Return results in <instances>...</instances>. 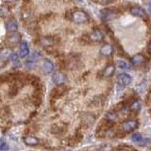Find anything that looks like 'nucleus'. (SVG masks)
<instances>
[{
  "label": "nucleus",
  "mask_w": 151,
  "mask_h": 151,
  "mask_svg": "<svg viewBox=\"0 0 151 151\" xmlns=\"http://www.w3.org/2000/svg\"><path fill=\"white\" fill-rule=\"evenodd\" d=\"M131 141L135 144H138L141 146H145L150 142L149 139L143 138V136H142L140 133H133L131 135Z\"/></svg>",
  "instance_id": "nucleus-7"
},
{
  "label": "nucleus",
  "mask_w": 151,
  "mask_h": 151,
  "mask_svg": "<svg viewBox=\"0 0 151 151\" xmlns=\"http://www.w3.org/2000/svg\"><path fill=\"white\" fill-rule=\"evenodd\" d=\"M117 65H118V67L123 69V70H129L130 69V64H129L127 63H126L125 60H118L117 61Z\"/></svg>",
  "instance_id": "nucleus-22"
},
{
  "label": "nucleus",
  "mask_w": 151,
  "mask_h": 151,
  "mask_svg": "<svg viewBox=\"0 0 151 151\" xmlns=\"http://www.w3.org/2000/svg\"><path fill=\"white\" fill-rule=\"evenodd\" d=\"M114 72H115L114 65L110 64V65L106 66V68L103 70V76H104V77H106V78H110L113 74H114Z\"/></svg>",
  "instance_id": "nucleus-17"
},
{
  "label": "nucleus",
  "mask_w": 151,
  "mask_h": 151,
  "mask_svg": "<svg viewBox=\"0 0 151 151\" xmlns=\"http://www.w3.org/2000/svg\"><path fill=\"white\" fill-rule=\"evenodd\" d=\"M12 54V49L8 47H4L0 50V67H2L4 64H6V61L9 58H11Z\"/></svg>",
  "instance_id": "nucleus-6"
},
{
  "label": "nucleus",
  "mask_w": 151,
  "mask_h": 151,
  "mask_svg": "<svg viewBox=\"0 0 151 151\" xmlns=\"http://www.w3.org/2000/svg\"><path fill=\"white\" fill-rule=\"evenodd\" d=\"M41 42H42V45L44 46H51L55 44V41L52 37H44V38H42Z\"/></svg>",
  "instance_id": "nucleus-18"
},
{
  "label": "nucleus",
  "mask_w": 151,
  "mask_h": 151,
  "mask_svg": "<svg viewBox=\"0 0 151 151\" xmlns=\"http://www.w3.org/2000/svg\"><path fill=\"white\" fill-rule=\"evenodd\" d=\"M150 12H151V2H150Z\"/></svg>",
  "instance_id": "nucleus-31"
},
{
  "label": "nucleus",
  "mask_w": 151,
  "mask_h": 151,
  "mask_svg": "<svg viewBox=\"0 0 151 151\" xmlns=\"http://www.w3.org/2000/svg\"><path fill=\"white\" fill-rule=\"evenodd\" d=\"M3 135H4V133H3V131H2L1 129H0V139H1V138H2V137H3Z\"/></svg>",
  "instance_id": "nucleus-28"
},
{
  "label": "nucleus",
  "mask_w": 151,
  "mask_h": 151,
  "mask_svg": "<svg viewBox=\"0 0 151 151\" xmlns=\"http://www.w3.org/2000/svg\"><path fill=\"white\" fill-rule=\"evenodd\" d=\"M11 13V9H9V8L7 6V5H1L0 6V16L1 17H6L8 16L9 14Z\"/></svg>",
  "instance_id": "nucleus-19"
},
{
  "label": "nucleus",
  "mask_w": 151,
  "mask_h": 151,
  "mask_svg": "<svg viewBox=\"0 0 151 151\" xmlns=\"http://www.w3.org/2000/svg\"><path fill=\"white\" fill-rule=\"evenodd\" d=\"M107 118H108V120L109 121H115L116 120V118H117V116H116V114L115 113H113V112H109L108 113V115H107Z\"/></svg>",
  "instance_id": "nucleus-24"
},
{
  "label": "nucleus",
  "mask_w": 151,
  "mask_h": 151,
  "mask_svg": "<svg viewBox=\"0 0 151 151\" xmlns=\"http://www.w3.org/2000/svg\"><path fill=\"white\" fill-rule=\"evenodd\" d=\"M6 30L9 34L16 33L18 30V25L14 19H9L6 23Z\"/></svg>",
  "instance_id": "nucleus-9"
},
{
  "label": "nucleus",
  "mask_w": 151,
  "mask_h": 151,
  "mask_svg": "<svg viewBox=\"0 0 151 151\" xmlns=\"http://www.w3.org/2000/svg\"><path fill=\"white\" fill-rule=\"evenodd\" d=\"M4 1H6V2H14V1H16V0H4Z\"/></svg>",
  "instance_id": "nucleus-29"
},
{
  "label": "nucleus",
  "mask_w": 151,
  "mask_h": 151,
  "mask_svg": "<svg viewBox=\"0 0 151 151\" xmlns=\"http://www.w3.org/2000/svg\"><path fill=\"white\" fill-rule=\"evenodd\" d=\"M117 149H127V150H129V149H133V147H131V146H118V147H117Z\"/></svg>",
  "instance_id": "nucleus-27"
},
{
  "label": "nucleus",
  "mask_w": 151,
  "mask_h": 151,
  "mask_svg": "<svg viewBox=\"0 0 151 151\" xmlns=\"http://www.w3.org/2000/svg\"><path fill=\"white\" fill-rule=\"evenodd\" d=\"M112 0H94V2H96L98 4H101V5H106V4H109L111 3Z\"/></svg>",
  "instance_id": "nucleus-26"
},
{
  "label": "nucleus",
  "mask_w": 151,
  "mask_h": 151,
  "mask_svg": "<svg viewBox=\"0 0 151 151\" xmlns=\"http://www.w3.org/2000/svg\"><path fill=\"white\" fill-rule=\"evenodd\" d=\"M145 63V57L142 54H136L131 58V63L134 66H140Z\"/></svg>",
  "instance_id": "nucleus-16"
},
{
  "label": "nucleus",
  "mask_w": 151,
  "mask_h": 151,
  "mask_svg": "<svg viewBox=\"0 0 151 151\" xmlns=\"http://www.w3.org/2000/svg\"><path fill=\"white\" fill-rule=\"evenodd\" d=\"M113 53V47L112 45H109V44H105L101 46L100 48V54L102 56H105V57H110L111 56Z\"/></svg>",
  "instance_id": "nucleus-14"
},
{
  "label": "nucleus",
  "mask_w": 151,
  "mask_h": 151,
  "mask_svg": "<svg viewBox=\"0 0 151 151\" xmlns=\"http://www.w3.org/2000/svg\"><path fill=\"white\" fill-rule=\"evenodd\" d=\"M88 40L93 42H100L104 40V34L99 29H96L88 34Z\"/></svg>",
  "instance_id": "nucleus-5"
},
{
  "label": "nucleus",
  "mask_w": 151,
  "mask_h": 151,
  "mask_svg": "<svg viewBox=\"0 0 151 151\" xmlns=\"http://www.w3.org/2000/svg\"><path fill=\"white\" fill-rule=\"evenodd\" d=\"M132 81V78L129 74H126V73H122L120 75H118L117 77V82L118 85L121 87H126L127 85H129Z\"/></svg>",
  "instance_id": "nucleus-4"
},
{
  "label": "nucleus",
  "mask_w": 151,
  "mask_h": 151,
  "mask_svg": "<svg viewBox=\"0 0 151 151\" xmlns=\"http://www.w3.org/2000/svg\"><path fill=\"white\" fill-rule=\"evenodd\" d=\"M141 109V104L139 101H134L133 103L130 105V111L133 112H138Z\"/></svg>",
  "instance_id": "nucleus-23"
},
{
  "label": "nucleus",
  "mask_w": 151,
  "mask_h": 151,
  "mask_svg": "<svg viewBox=\"0 0 151 151\" xmlns=\"http://www.w3.org/2000/svg\"><path fill=\"white\" fill-rule=\"evenodd\" d=\"M40 58H41L40 54L38 53V52H34V53H33V55L30 56V58L27 60V63H36V61L39 60Z\"/></svg>",
  "instance_id": "nucleus-21"
},
{
  "label": "nucleus",
  "mask_w": 151,
  "mask_h": 151,
  "mask_svg": "<svg viewBox=\"0 0 151 151\" xmlns=\"http://www.w3.org/2000/svg\"><path fill=\"white\" fill-rule=\"evenodd\" d=\"M148 49H149V50H151V42H149V45H148Z\"/></svg>",
  "instance_id": "nucleus-30"
},
{
  "label": "nucleus",
  "mask_w": 151,
  "mask_h": 151,
  "mask_svg": "<svg viewBox=\"0 0 151 151\" xmlns=\"http://www.w3.org/2000/svg\"><path fill=\"white\" fill-rule=\"evenodd\" d=\"M137 127H138V122L136 120H127V121L123 122L121 125L122 130H124L127 133L134 131Z\"/></svg>",
  "instance_id": "nucleus-2"
},
{
  "label": "nucleus",
  "mask_w": 151,
  "mask_h": 151,
  "mask_svg": "<svg viewBox=\"0 0 151 151\" xmlns=\"http://www.w3.org/2000/svg\"><path fill=\"white\" fill-rule=\"evenodd\" d=\"M0 149L3 150V151L9 149V145L6 142H1V143H0Z\"/></svg>",
  "instance_id": "nucleus-25"
},
{
  "label": "nucleus",
  "mask_w": 151,
  "mask_h": 151,
  "mask_svg": "<svg viewBox=\"0 0 151 151\" xmlns=\"http://www.w3.org/2000/svg\"><path fill=\"white\" fill-rule=\"evenodd\" d=\"M23 141H24V144L27 146H37L40 144V140L38 139L37 137L32 136V135L25 136L23 138Z\"/></svg>",
  "instance_id": "nucleus-8"
},
{
  "label": "nucleus",
  "mask_w": 151,
  "mask_h": 151,
  "mask_svg": "<svg viewBox=\"0 0 151 151\" xmlns=\"http://www.w3.org/2000/svg\"><path fill=\"white\" fill-rule=\"evenodd\" d=\"M11 60H12V63L15 68L19 67L21 65L20 60H19V56L16 53H12L11 56Z\"/></svg>",
  "instance_id": "nucleus-20"
},
{
  "label": "nucleus",
  "mask_w": 151,
  "mask_h": 151,
  "mask_svg": "<svg viewBox=\"0 0 151 151\" xmlns=\"http://www.w3.org/2000/svg\"><path fill=\"white\" fill-rule=\"evenodd\" d=\"M65 92V87L64 85H58V87L52 90L51 92V96L53 98H59Z\"/></svg>",
  "instance_id": "nucleus-13"
},
{
  "label": "nucleus",
  "mask_w": 151,
  "mask_h": 151,
  "mask_svg": "<svg viewBox=\"0 0 151 151\" xmlns=\"http://www.w3.org/2000/svg\"><path fill=\"white\" fill-rule=\"evenodd\" d=\"M129 12L131 15L136 16V17H141V18H145L146 17V12L144 9H142L141 7H132L129 9Z\"/></svg>",
  "instance_id": "nucleus-10"
},
{
  "label": "nucleus",
  "mask_w": 151,
  "mask_h": 151,
  "mask_svg": "<svg viewBox=\"0 0 151 151\" xmlns=\"http://www.w3.org/2000/svg\"><path fill=\"white\" fill-rule=\"evenodd\" d=\"M52 80L53 82L58 86V85H64L66 82H67V77L66 75L60 71H58V72H55L52 76Z\"/></svg>",
  "instance_id": "nucleus-3"
},
{
  "label": "nucleus",
  "mask_w": 151,
  "mask_h": 151,
  "mask_svg": "<svg viewBox=\"0 0 151 151\" xmlns=\"http://www.w3.org/2000/svg\"><path fill=\"white\" fill-rule=\"evenodd\" d=\"M78 1H79V2H82V1H83V0H78Z\"/></svg>",
  "instance_id": "nucleus-32"
},
{
  "label": "nucleus",
  "mask_w": 151,
  "mask_h": 151,
  "mask_svg": "<svg viewBox=\"0 0 151 151\" xmlns=\"http://www.w3.org/2000/svg\"><path fill=\"white\" fill-rule=\"evenodd\" d=\"M55 66L54 63L48 59H45L44 60V64H42V70L45 74H50L54 71Z\"/></svg>",
  "instance_id": "nucleus-11"
},
{
  "label": "nucleus",
  "mask_w": 151,
  "mask_h": 151,
  "mask_svg": "<svg viewBox=\"0 0 151 151\" xmlns=\"http://www.w3.org/2000/svg\"><path fill=\"white\" fill-rule=\"evenodd\" d=\"M29 55V48H28L27 42L26 41H22L20 44V54L19 57L20 58H26Z\"/></svg>",
  "instance_id": "nucleus-12"
},
{
  "label": "nucleus",
  "mask_w": 151,
  "mask_h": 151,
  "mask_svg": "<svg viewBox=\"0 0 151 151\" xmlns=\"http://www.w3.org/2000/svg\"><path fill=\"white\" fill-rule=\"evenodd\" d=\"M71 19L76 24H84L89 20V17L87 12H85L82 9H76L71 15Z\"/></svg>",
  "instance_id": "nucleus-1"
},
{
  "label": "nucleus",
  "mask_w": 151,
  "mask_h": 151,
  "mask_svg": "<svg viewBox=\"0 0 151 151\" xmlns=\"http://www.w3.org/2000/svg\"><path fill=\"white\" fill-rule=\"evenodd\" d=\"M101 16H102L103 20H105V21L111 20V19L115 17V12L111 11V9H103L101 12Z\"/></svg>",
  "instance_id": "nucleus-15"
}]
</instances>
